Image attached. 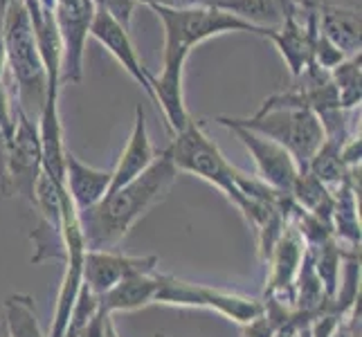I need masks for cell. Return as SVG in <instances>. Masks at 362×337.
<instances>
[{
  "label": "cell",
  "instance_id": "9",
  "mask_svg": "<svg viewBox=\"0 0 362 337\" xmlns=\"http://www.w3.org/2000/svg\"><path fill=\"white\" fill-rule=\"evenodd\" d=\"M221 126L230 129L239 140L243 142V146L252 155L257 171H259V180L268 184L270 189H274L277 194L291 196L295 180L299 176V169L295 165V160L291 158V153L286 151L284 146H279L277 142L268 140V137L259 135L255 131H247L243 126H236L228 117H218L216 119Z\"/></svg>",
  "mask_w": 362,
  "mask_h": 337
},
{
  "label": "cell",
  "instance_id": "31",
  "mask_svg": "<svg viewBox=\"0 0 362 337\" xmlns=\"http://www.w3.org/2000/svg\"><path fill=\"white\" fill-rule=\"evenodd\" d=\"M156 337H165V335H156Z\"/></svg>",
  "mask_w": 362,
  "mask_h": 337
},
{
  "label": "cell",
  "instance_id": "12",
  "mask_svg": "<svg viewBox=\"0 0 362 337\" xmlns=\"http://www.w3.org/2000/svg\"><path fill=\"white\" fill-rule=\"evenodd\" d=\"M158 256H129L117 249H86L83 283L97 297H104L124 279L158 272Z\"/></svg>",
  "mask_w": 362,
  "mask_h": 337
},
{
  "label": "cell",
  "instance_id": "30",
  "mask_svg": "<svg viewBox=\"0 0 362 337\" xmlns=\"http://www.w3.org/2000/svg\"><path fill=\"white\" fill-rule=\"evenodd\" d=\"M0 337H5V331H3V319H0Z\"/></svg>",
  "mask_w": 362,
  "mask_h": 337
},
{
  "label": "cell",
  "instance_id": "22",
  "mask_svg": "<svg viewBox=\"0 0 362 337\" xmlns=\"http://www.w3.org/2000/svg\"><path fill=\"white\" fill-rule=\"evenodd\" d=\"M97 9H104L113 16L117 23H122L129 30V25L133 20V11L137 7V0H93Z\"/></svg>",
  "mask_w": 362,
  "mask_h": 337
},
{
  "label": "cell",
  "instance_id": "11",
  "mask_svg": "<svg viewBox=\"0 0 362 337\" xmlns=\"http://www.w3.org/2000/svg\"><path fill=\"white\" fill-rule=\"evenodd\" d=\"M306 254V243L302 234L297 232L295 225L288 220L284 234L279 241L274 243L270 256L266 264L270 266L268 270V285H266V299L277 302L293 310L295 304V279L302 268V261Z\"/></svg>",
  "mask_w": 362,
  "mask_h": 337
},
{
  "label": "cell",
  "instance_id": "17",
  "mask_svg": "<svg viewBox=\"0 0 362 337\" xmlns=\"http://www.w3.org/2000/svg\"><path fill=\"white\" fill-rule=\"evenodd\" d=\"M158 281H160V272L135 274V277L119 281L115 288L108 290L104 297H99V302H102V308L110 315L133 313V310L156 304Z\"/></svg>",
  "mask_w": 362,
  "mask_h": 337
},
{
  "label": "cell",
  "instance_id": "26",
  "mask_svg": "<svg viewBox=\"0 0 362 337\" xmlns=\"http://www.w3.org/2000/svg\"><path fill=\"white\" fill-rule=\"evenodd\" d=\"M310 321H304V324H299L297 326V331H295V335L293 337H313L310 335V326H308Z\"/></svg>",
  "mask_w": 362,
  "mask_h": 337
},
{
  "label": "cell",
  "instance_id": "10",
  "mask_svg": "<svg viewBox=\"0 0 362 337\" xmlns=\"http://www.w3.org/2000/svg\"><path fill=\"white\" fill-rule=\"evenodd\" d=\"M268 39L277 45L291 74L299 79L315 66V41H317V3L306 0L297 14L286 18Z\"/></svg>",
  "mask_w": 362,
  "mask_h": 337
},
{
  "label": "cell",
  "instance_id": "19",
  "mask_svg": "<svg viewBox=\"0 0 362 337\" xmlns=\"http://www.w3.org/2000/svg\"><path fill=\"white\" fill-rule=\"evenodd\" d=\"M306 171L313 178H317L329 191H335L340 184H344L349 180V176H351V171H349L340 160V144H335L331 140L322 142L317 153L310 158Z\"/></svg>",
  "mask_w": 362,
  "mask_h": 337
},
{
  "label": "cell",
  "instance_id": "15",
  "mask_svg": "<svg viewBox=\"0 0 362 337\" xmlns=\"http://www.w3.org/2000/svg\"><path fill=\"white\" fill-rule=\"evenodd\" d=\"M64 187L77 211H86L106 198L110 189V169L88 167L74 153L66 151Z\"/></svg>",
  "mask_w": 362,
  "mask_h": 337
},
{
  "label": "cell",
  "instance_id": "5",
  "mask_svg": "<svg viewBox=\"0 0 362 337\" xmlns=\"http://www.w3.org/2000/svg\"><path fill=\"white\" fill-rule=\"evenodd\" d=\"M236 126L255 131L277 142L291 153L299 173H304L310 158L324 142V129L317 115L308 108H266L261 106L250 117H228Z\"/></svg>",
  "mask_w": 362,
  "mask_h": 337
},
{
  "label": "cell",
  "instance_id": "2",
  "mask_svg": "<svg viewBox=\"0 0 362 337\" xmlns=\"http://www.w3.org/2000/svg\"><path fill=\"white\" fill-rule=\"evenodd\" d=\"M178 178L169 148H162L153 165L129 184L110 191L102 203L79 211L86 249H115L137 220L169 194Z\"/></svg>",
  "mask_w": 362,
  "mask_h": 337
},
{
  "label": "cell",
  "instance_id": "16",
  "mask_svg": "<svg viewBox=\"0 0 362 337\" xmlns=\"http://www.w3.org/2000/svg\"><path fill=\"white\" fill-rule=\"evenodd\" d=\"M317 3V0H315ZM317 32L344 57L360 54V9L317 3Z\"/></svg>",
  "mask_w": 362,
  "mask_h": 337
},
{
  "label": "cell",
  "instance_id": "1",
  "mask_svg": "<svg viewBox=\"0 0 362 337\" xmlns=\"http://www.w3.org/2000/svg\"><path fill=\"white\" fill-rule=\"evenodd\" d=\"M165 28V54H162V70L160 74H151V90L153 102L162 108V115L167 119L171 133H180L192 115L185 106L182 93V77L185 64L189 59L196 45L205 43L207 39L228 34V32H250L257 36H268L272 30L255 28L232 14L209 7H189V9H167V7H151Z\"/></svg>",
  "mask_w": 362,
  "mask_h": 337
},
{
  "label": "cell",
  "instance_id": "3",
  "mask_svg": "<svg viewBox=\"0 0 362 337\" xmlns=\"http://www.w3.org/2000/svg\"><path fill=\"white\" fill-rule=\"evenodd\" d=\"M3 45L7 72L14 81V93L18 99V110L30 119H34V115L39 117L47 95V72L23 0H11L7 7L3 20Z\"/></svg>",
  "mask_w": 362,
  "mask_h": 337
},
{
  "label": "cell",
  "instance_id": "20",
  "mask_svg": "<svg viewBox=\"0 0 362 337\" xmlns=\"http://www.w3.org/2000/svg\"><path fill=\"white\" fill-rule=\"evenodd\" d=\"M331 83L335 93H338V104L342 110H356L360 108V54L346 57L342 64L335 66L331 72Z\"/></svg>",
  "mask_w": 362,
  "mask_h": 337
},
{
  "label": "cell",
  "instance_id": "24",
  "mask_svg": "<svg viewBox=\"0 0 362 337\" xmlns=\"http://www.w3.org/2000/svg\"><path fill=\"white\" fill-rule=\"evenodd\" d=\"M299 324H304V319H299V317L293 313V317H291V319H286V321L281 324V326H279L277 331H274V335H272V337H293Z\"/></svg>",
  "mask_w": 362,
  "mask_h": 337
},
{
  "label": "cell",
  "instance_id": "25",
  "mask_svg": "<svg viewBox=\"0 0 362 337\" xmlns=\"http://www.w3.org/2000/svg\"><path fill=\"white\" fill-rule=\"evenodd\" d=\"M104 313H106V310H104ZM102 337H119L117 326H115V321H113V315H110V313L104 315V335Z\"/></svg>",
  "mask_w": 362,
  "mask_h": 337
},
{
  "label": "cell",
  "instance_id": "4",
  "mask_svg": "<svg viewBox=\"0 0 362 337\" xmlns=\"http://www.w3.org/2000/svg\"><path fill=\"white\" fill-rule=\"evenodd\" d=\"M167 148L178 173H192V176H198L211 187H216L245 216V211L250 209V201H245L239 184H236L239 169L232 167L228 158L221 153V148L209 140L201 122L192 119L180 133H176L173 142Z\"/></svg>",
  "mask_w": 362,
  "mask_h": 337
},
{
  "label": "cell",
  "instance_id": "27",
  "mask_svg": "<svg viewBox=\"0 0 362 337\" xmlns=\"http://www.w3.org/2000/svg\"><path fill=\"white\" fill-rule=\"evenodd\" d=\"M331 337H351V329H349V317H346V321Z\"/></svg>",
  "mask_w": 362,
  "mask_h": 337
},
{
  "label": "cell",
  "instance_id": "13",
  "mask_svg": "<svg viewBox=\"0 0 362 337\" xmlns=\"http://www.w3.org/2000/svg\"><path fill=\"white\" fill-rule=\"evenodd\" d=\"M90 36L95 41L102 43L110 54L115 57L117 64L127 70L131 77L135 79L137 85H142V90L153 99V90H151V72H148L142 64V59L137 57V49L129 36V30L124 28L122 23H117L113 16L104 9H97L93 28H90Z\"/></svg>",
  "mask_w": 362,
  "mask_h": 337
},
{
  "label": "cell",
  "instance_id": "14",
  "mask_svg": "<svg viewBox=\"0 0 362 337\" xmlns=\"http://www.w3.org/2000/svg\"><path fill=\"white\" fill-rule=\"evenodd\" d=\"M156 158H158V151L151 144V137H148L146 115H144L142 106H137L129 142H127V146H124L117 165L110 169V189H108V194L119 189V187H124V184H129L131 180H135L140 173H144L148 167L153 165Z\"/></svg>",
  "mask_w": 362,
  "mask_h": 337
},
{
  "label": "cell",
  "instance_id": "8",
  "mask_svg": "<svg viewBox=\"0 0 362 337\" xmlns=\"http://www.w3.org/2000/svg\"><path fill=\"white\" fill-rule=\"evenodd\" d=\"M97 14L93 0H54L52 16L61 39V83H79L83 77V49Z\"/></svg>",
  "mask_w": 362,
  "mask_h": 337
},
{
  "label": "cell",
  "instance_id": "28",
  "mask_svg": "<svg viewBox=\"0 0 362 337\" xmlns=\"http://www.w3.org/2000/svg\"><path fill=\"white\" fill-rule=\"evenodd\" d=\"M11 0H0V23L5 20V14H7V7H9Z\"/></svg>",
  "mask_w": 362,
  "mask_h": 337
},
{
  "label": "cell",
  "instance_id": "6",
  "mask_svg": "<svg viewBox=\"0 0 362 337\" xmlns=\"http://www.w3.org/2000/svg\"><path fill=\"white\" fill-rule=\"evenodd\" d=\"M156 304L176 306V308H201L214 310L226 319H232L239 326H245L252 319L264 313V299L243 297L236 292H226L209 285L192 283L171 277V274H160Z\"/></svg>",
  "mask_w": 362,
  "mask_h": 337
},
{
  "label": "cell",
  "instance_id": "18",
  "mask_svg": "<svg viewBox=\"0 0 362 337\" xmlns=\"http://www.w3.org/2000/svg\"><path fill=\"white\" fill-rule=\"evenodd\" d=\"M3 331L5 337H47L41 331L39 317L30 295H9L3 306Z\"/></svg>",
  "mask_w": 362,
  "mask_h": 337
},
{
  "label": "cell",
  "instance_id": "23",
  "mask_svg": "<svg viewBox=\"0 0 362 337\" xmlns=\"http://www.w3.org/2000/svg\"><path fill=\"white\" fill-rule=\"evenodd\" d=\"M360 153H362L360 133H358V135H351V137H346V140L340 144V160H342V165H344L349 171L360 169Z\"/></svg>",
  "mask_w": 362,
  "mask_h": 337
},
{
  "label": "cell",
  "instance_id": "7",
  "mask_svg": "<svg viewBox=\"0 0 362 337\" xmlns=\"http://www.w3.org/2000/svg\"><path fill=\"white\" fill-rule=\"evenodd\" d=\"M0 162H3V187L7 196L18 194L25 201L34 203V187L43 171L41 137L36 119H30L18 108L14 133L0 151Z\"/></svg>",
  "mask_w": 362,
  "mask_h": 337
},
{
  "label": "cell",
  "instance_id": "29",
  "mask_svg": "<svg viewBox=\"0 0 362 337\" xmlns=\"http://www.w3.org/2000/svg\"><path fill=\"white\" fill-rule=\"evenodd\" d=\"M317 3H322V5H342L340 0H317ZM346 7V5H344Z\"/></svg>",
  "mask_w": 362,
  "mask_h": 337
},
{
  "label": "cell",
  "instance_id": "21",
  "mask_svg": "<svg viewBox=\"0 0 362 337\" xmlns=\"http://www.w3.org/2000/svg\"><path fill=\"white\" fill-rule=\"evenodd\" d=\"M293 317V310L286 306L264 299V313L252 319L245 326H241V337H272L286 319Z\"/></svg>",
  "mask_w": 362,
  "mask_h": 337
}]
</instances>
